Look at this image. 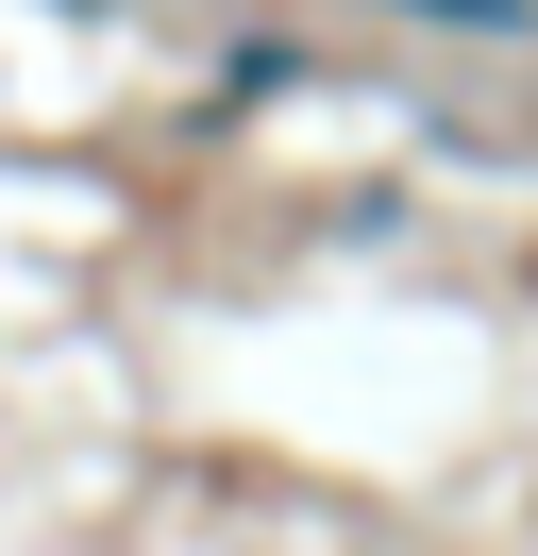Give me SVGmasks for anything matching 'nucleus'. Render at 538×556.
<instances>
[{
  "instance_id": "nucleus-1",
  "label": "nucleus",
  "mask_w": 538,
  "mask_h": 556,
  "mask_svg": "<svg viewBox=\"0 0 538 556\" xmlns=\"http://www.w3.org/2000/svg\"><path fill=\"white\" fill-rule=\"evenodd\" d=\"M421 17H471V35H522L538 0H421Z\"/></svg>"
}]
</instances>
